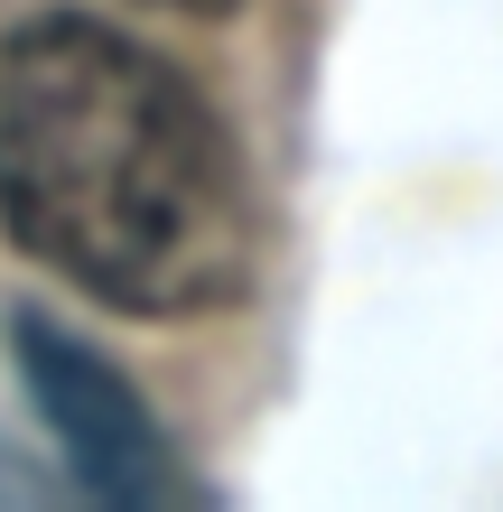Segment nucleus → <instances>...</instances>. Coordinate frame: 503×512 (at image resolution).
Returning <instances> with one entry per match:
<instances>
[{
    "instance_id": "f257e3e1",
    "label": "nucleus",
    "mask_w": 503,
    "mask_h": 512,
    "mask_svg": "<svg viewBox=\"0 0 503 512\" xmlns=\"http://www.w3.org/2000/svg\"><path fill=\"white\" fill-rule=\"evenodd\" d=\"M0 233L112 317H224L252 298V168L159 47L84 10L0 28Z\"/></svg>"
},
{
    "instance_id": "f03ea898",
    "label": "nucleus",
    "mask_w": 503,
    "mask_h": 512,
    "mask_svg": "<svg viewBox=\"0 0 503 512\" xmlns=\"http://www.w3.org/2000/svg\"><path fill=\"white\" fill-rule=\"evenodd\" d=\"M10 354H19V382H28V401H38V419H47V438H56V457H66L84 503H112V512L215 503L196 485V466L168 447V429L150 419V401L84 336H66L56 317H10Z\"/></svg>"
},
{
    "instance_id": "7ed1b4c3",
    "label": "nucleus",
    "mask_w": 503,
    "mask_h": 512,
    "mask_svg": "<svg viewBox=\"0 0 503 512\" xmlns=\"http://www.w3.org/2000/svg\"><path fill=\"white\" fill-rule=\"evenodd\" d=\"M150 10H177V19H233L243 0H150Z\"/></svg>"
}]
</instances>
